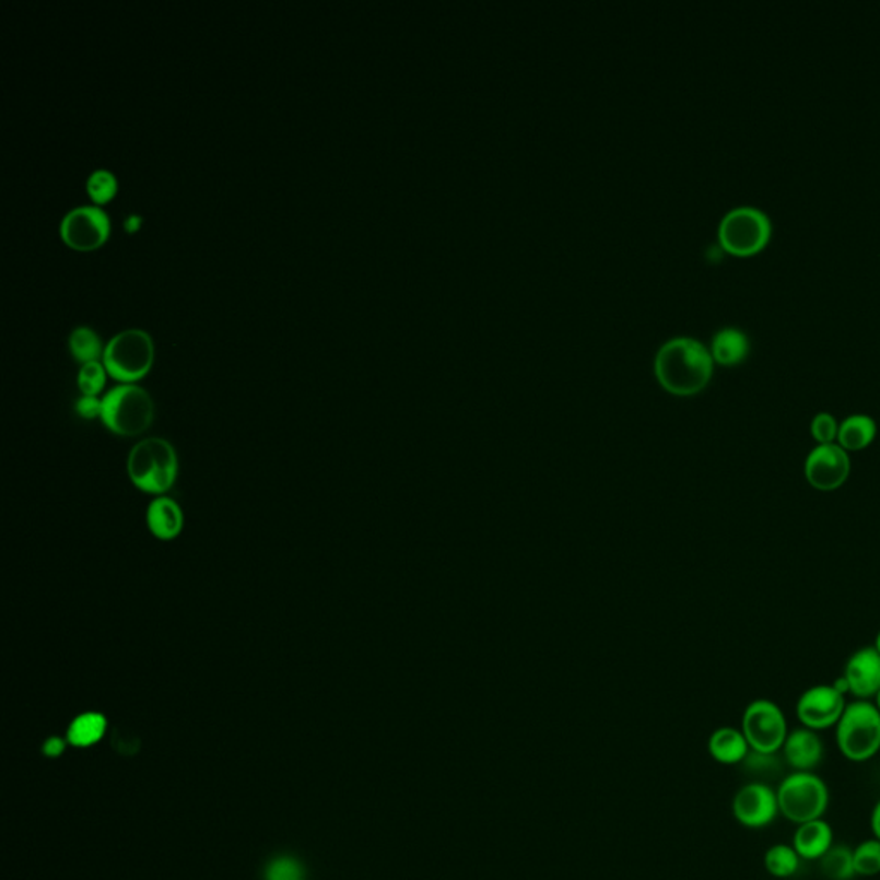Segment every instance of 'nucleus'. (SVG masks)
I'll return each instance as SVG.
<instances>
[{"instance_id": "obj_31", "label": "nucleus", "mask_w": 880, "mask_h": 880, "mask_svg": "<svg viewBox=\"0 0 880 880\" xmlns=\"http://www.w3.org/2000/svg\"><path fill=\"white\" fill-rule=\"evenodd\" d=\"M64 750V743L61 740H57V738H52V740L47 741L45 744V753L50 756H57L59 753Z\"/></svg>"}, {"instance_id": "obj_5", "label": "nucleus", "mask_w": 880, "mask_h": 880, "mask_svg": "<svg viewBox=\"0 0 880 880\" xmlns=\"http://www.w3.org/2000/svg\"><path fill=\"white\" fill-rule=\"evenodd\" d=\"M779 813L793 824L824 819L831 803L828 783L816 772H791L777 786Z\"/></svg>"}, {"instance_id": "obj_24", "label": "nucleus", "mask_w": 880, "mask_h": 880, "mask_svg": "<svg viewBox=\"0 0 880 880\" xmlns=\"http://www.w3.org/2000/svg\"><path fill=\"white\" fill-rule=\"evenodd\" d=\"M853 865L855 873L860 877H876L880 873V841H861L853 848Z\"/></svg>"}, {"instance_id": "obj_9", "label": "nucleus", "mask_w": 880, "mask_h": 880, "mask_svg": "<svg viewBox=\"0 0 880 880\" xmlns=\"http://www.w3.org/2000/svg\"><path fill=\"white\" fill-rule=\"evenodd\" d=\"M803 473L808 485L816 491H840L852 474L849 453H846L840 444L816 446L805 459Z\"/></svg>"}, {"instance_id": "obj_4", "label": "nucleus", "mask_w": 880, "mask_h": 880, "mask_svg": "<svg viewBox=\"0 0 880 880\" xmlns=\"http://www.w3.org/2000/svg\"><path fill=\"white\" fill-rule=\"evenodd\" d=\"M153 414L152 396L134 384L116 386L102 398V422L119 437L145 434L152 426Z\"/></svg>"}, {"instance_id": "obj_13", "label": "nucleus", "mask_w": 880, "mask_h": 880, "mask_svg": "<svg viewBox=\"0 0 880 880\" xmlns=\"http://www.w3.org/2000/svg\"><path fill=\"white\" fill-rule=\"evenodd\" d=\"M844 680L856 700H872L880 692V656L873 647L856 650L844 668Z\"/></svg>"}, {"instance_id": "obj_18", "label": "nucleus", "mask_w": 880, "mask_h": 880, "mask_svg": "<svg viewBox=\"0 0 880 880\" xmlns=\"http://www.w3.org/2000/svg\"><path fill=\"white\" fill-rule=\"evenodd\" d=\"M877 437V423L868 414H849L840 423L837 444L846 453H861L872 446Z\"/></svg>"}, {"instance_id": "obj_1", "label": "nucleus", "mask_w": 880, "mask_h": 880, "mask_svg": "<svg viewBox=\"0 0 880 880\" xmlns=\"http://www.w3.org/2000/svg\"><path fill=\"white\" fill-rule=\"evenodd\" d=\"M712 371V353L699 339L674 338L657 351V378L672 395H696L707 386Z\"/></svg>"}, {"instance_id": "obj_2", "label": "nucleus", "mask_w": 880, "mask_h": 880, "mask_svg": "<svg viewBox=\"0 0 880 880\" xmlns=\"http://www.w3.org/2000/svg\"><path fill=\"white\" fill-rule=\"evenodd\" d=\"M177 455L165 438H143L129 453V479L138 491L162 495L173 489L177 479Z\"/></svg>"}, {"instance_id": "obj_28", "label": "nucleus", "mask_w": 880, "mask_h": 880, "mask_svg": "<svg viewBox=\"0 0 880 880\" xmlns=\"http://www.w3.org/2000/svg\"><path fill=\"white\" fill-rule=\"evenodd\" d=\"M267 880H303L302 865L290 858L273 861L267 872Z\"/></svg>"}, {"instance_id": "obj_23", "label": "nucleus", "mask_w": 880, "mask_h": 880, "mask_svg": "<svg viewBox=\"0 0 880 880\" xmlns=\"http://www.w3.org/2000/svg\"><path fill=\"white\" fill-rule=\"evenodd\" d=\"M105 732V719L101 714H83L69 728V741L77 747H89L101 740Z\"/></svg>"}, {"instance_id": "obj_33", "label": "nucleus", "mask_w": 880, "mask_h": 880, "mask_svg": "<svg viewBox=\"0 0 880 880\" xmlns=\"http://www.w3.org/2000/svg\"><path fill=\"white\" fill-rule=\"evenodd\" d=\"M873 648H876V650L879 652V656H880V632L877 633L876 645H873Z\"/></svg>"}, {"instance_id": "obj_26", "label": "nucleus", "mask_w": 880, "mask_h": 880, "mask_svg": "<svg viewBox=\"0 0 880 880\" xmlns=\"http://www.w3.org/2000/svg\"><path fill=\"white\" fill-rule=\"evenodd\" d=\"M107 368L98 362L83 363L78 374V386L85 396H98L105 386Z\"/></svg>"}, {"instance_id": "obj_8", "label": "nucleus", "mask_w": 880, "mask_h": 880, "mask_svg": "<svg viewBox=\"0 0 880 880\" xmlns=\"http://www.w3.org/2000/svg\"><path fill=\"white\" fill-rule=\"evenodd\" d=\"M741 731L752 752L777 755L789 735L788 720L779 705L760 699L744 708Z\"/></svg>"}, {"instance_id": "obj_6", "label": "nucleus", "mask_w": 880, "mask_h": 880, "mask_svg": "<svg viewBox=\"0 0 880 880\" xmlns=\"http://www.w3.org/2000/svg\"><path fill=\"white\" fill-rule=\"evenodd\" d=\"M153 363V339L143 329H125L117 332L104 348L107 374L122 384H133L149 374Z\"/></svg>"}, {"instance_id": "obj_22", "label": "nucleus", "mask_w": 880, "mask_h": 880, "mask_svg": "<svg viewBox=\"0 0 880 880\" xmlns=\"http://www.w3.org/2000/svg\"><path fill=\"white\" fill-rule=\"evenodd\" d=\"M69 348L81 363L97 362L102 353V339L92 327L78 326L69 335Z\"/></svg>"}, {"instance_id": "obj_17", "label": "nucleus", "mask_w": 880, "mask_h": 880, "mask_svg": "<svg viewBox=\"0 0 880 880\" xmlns=\"http://www.w3.org/2000/svg\"><path fill=\"white\" fill-rule=\"evenodd\" d=\"M708 752L719 764L736 765L743 764L752 748L740 729L720 728L711 736Z\"/></svg>"}, {"instance_id": "obj_11", "label": "nucleus", "mask_w": 880, "mask_h": 880, "mask_svg": "<svg viewBox=\"0 0 880 880\" xmlns=\"http://www.w3.org/2000/svg\"><path fill=\"white\" fill-rule=\"evenodd\" d=\"M732 813L743 828H768L781 816L776 789L765 781L744 784L735 795Z\"/></svg>"}, {"instance_id": "obj_25", "label": "nucleus", "mask_w": 880, "mask_h": 880, "mask_svg": "<svg viewBox=\"0 0 880 880\" xmlns=\"http://www.w3.org/2000/svg\"><path fill=\"white\" fill-rule=\"evenodd\" d=\"M86 189H89L90 197L97 203H105L116 195L117 179L114 173L109 169L93 171L86 181Z\"/></svg>"}, {"instance_id": "obj_7", "label": "nucleus", "mask_w": 880, "mask_h": 880, "mask_svg": "<svg viewBox=\"0 0 880 880\" xmlns=\"http://www.w3.org/2000/svg\"><path fill=\"white\" fill-rule=\"evenodd\" d=\"M771 234V218L756 207H736L719 224L720 245L736 255L755 254L767 245Z\"/></svg>"}, {"instance_id": "obj_34", "label": "nucleus", "mask_w": 880, "mask_h": 880, "mask_svg": "<svg viewBox=\"0 0 880 880\" xmlns=\"http://www.w3.org/2000/svg\"><path fill=\"white\" fill-rule=\"evenodd\" d=\"M873 704H876V705H877V708H879V711H880V692H879V693H877V696H876V702H873Z\"/></svg>"}, {"instance_id": "obj_16", "label": "nucleus", "mask_w": 880, "mask_h": 880, "mask_svg": "<svg viewBox=\"0 0 880 880\" xmlns=\"http://www.w3.org/2000/svg\"><path fill=\"white\" fill-rule=\"evenodd\" d=\"M146 525L157 539H176L185 525L181 506L174 498L161 495L146 509Z\"/></svg>"}, {"instance_id": "obj_15", "label": "nucleus", "mask_w": 880, "mask_h": 880, "mask_svg": "<svg viewBox=\"0 0 880 880\" xmlns=\"http://www.w3.org/2000/svg\"><path fill=\"white\" fill-rule=\"evenodd\" d=\"M834 844V831L828 820L817 819L796 825L793 834V848L801 860L819 861Z\"/></svg>"}, {"instance_id": "obj_29", "label": "nucleus", "mask_w": 880, "mask_h": 880, "mask_svg": "<svg viewBox=\"0 0 880 880\" xmlns=\"http://www.w3.org/2000/svg\"><path fill=\"white\" fill-rule=\"evenodd\" d=\"M77 411L81 419L93 420L102 414V399L97 396H81L77 401Z\"/></svg>"}, {"instance_id": "obj_21", "label": "nucleus", "mask_w": 880, "mask_h": 880, "mask_svg": "<svg viewBox=\"0 0 880 880\" xmlns=\"http://www.w3.org/2000/svg\"><path fill=\"white\" fill-rule=\"evenodd\" d=\"M801 858L791 844H774L765 852L764 868L768 876L789 879L800 870Z\"/></svg>"}, {"instance_id": "obj_20", "label": "nucleus", "mask_w": 880, "mask_h": 880, "mask_svg": "<svg viewBox=\"0 0 880 880\" xmlns=\"http://www.w3.org/2000/svg\"><path fill=\"white\" fill-rule=\"evenodd\" d=\"M820 873L829 880H853V849L846 844H832V848L819 860Z\"/></svg>"}, {"instance_id": "obj_14", "label": "nucleus", "mask_w": 880, "mask_h": 880, "mask_svg": "<svg viewBox=\"0 0 880 880\" xmlns=\"http://www.w3.org/2000/svg\"><path fill=\"white\" fill-rule=\"evenodd\" d=\"M781 752L793 772H813L824 760V743L819 732L801 726L789 731Z\"/></svg>"}, {"instance_id": "obj_32", "label": "nucleus", "mask_w": 880, "mask_h": 880, "mask_svg": "<svg viewBox=\"0 0 880 880\" xmlns=\"http://www.w3.org/2000/svg\"><path fill=\"white\" fill-rule=\"evenodd\" d=\"M141 221H143L141 215H138V213H131V215H128L125 221L126 231H129V233H134V231L140 230Z\"/></svg>"}, {"instance_id": "obj_3", "label": "nucleus", "mask_w": 880, "mask_h": 880, "mask_svg": "<svg viewBox=\"0 0 880 880\" xmlns=\"http://www.w3.org/2000/svg\"><path fill=\"white\" fill-rule=\"evenodd\" d=\"M836 743L844 759L861 764L880 752V711L870 700L846 705L836 724Z\"/></svg>"}, {"instance_id": "obj_27", "label": "nucleus", "mask_w": 880, "mask_h": 880, "mask_svg": "<svg viewBox=\"0 0 880 880\" xmlns=\"http://www.w3.org/2000/svg\"><path fill=\"white\" fill-rule=\"evenodd\" d=\"M837 434H840V422L834 414L822 411L813 416L812 423H810V435L817 446L837 444Z\"/></svg>"}, {"instance_id": "obj_30", "label": "nucleus", "mask_w": 880, "mask_h": 880, "mask_svg": "<svg viewBox=\"0 0 880 880\" xmlns=\"http://www.w3.org/2000/svg\"><path fill=\"white\" fill-rule=\"evenodd\" d=\"M870 825H872L873 837L880 841V800L873 807L872 816H870Z\"/></svg>"}, {"instance_id": "obj_10", "label": "nucleus", "mask_w": 880, "mask_h": 880, "mask_svg": "<svg viewBox=\"0 0 880 880\" xmlns=\"http://www.w3.org/2000/svg\"><path fill=\"white\" fill-rule=\"evenodd\" d=\"M846 705V699L834 684H817L801 693L796 704V716L803 728L824 731L836 728Z\"/></svg>"}, {"instance_id": "obj_12", "label": "nucleus", "mask_w": 880, "mask_h": 880, "mask_svg": "<svg viewBox=\"0 0 880 880\" xmlns=\"http://www.w3.org/2000/svg\"><path fill=\"white\" fill-rule=\"evenodd\" d=\"M110 219L97 206H80L69 210L62 218L61 236L71 248H98L107 239Z\"/></svg>"}, {"instance_id": "obj_19", "label": "nucleus", "mask_w": 880, "mask_h": 880, "mask_svg": "<svg viewBox=\"0 0 880 880\" xmlns=\"http://www.w3.org/2000/svg\"><path fill=\"white\" fill-rule=\"evenodd\" d=\"M711 353L720 365H738L750 353V339L740 327H723L712 339Z\"/></svg>"}]
</instances>
